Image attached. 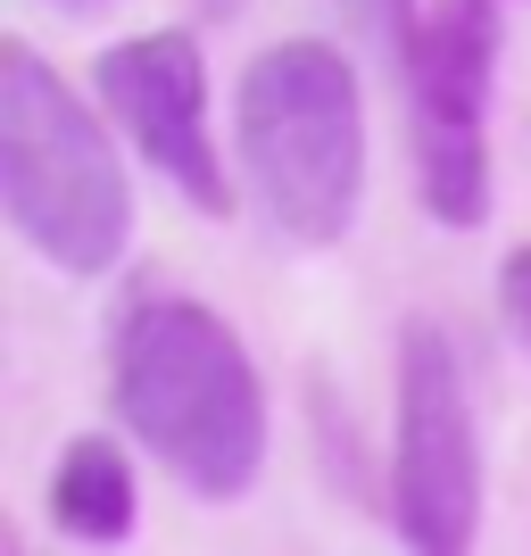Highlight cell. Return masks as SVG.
<instances>
[{
  "mask_svg": "<svg viewBox=\"0 0 531 556\" xmlns=\"http://www.w3.org/2000/svg\"><path fill=\"white\" fill-rule=\"evenodd\" d=\"M332 17L349 25V42L374 50V67H407L416 59V34H423V9L416 0H332Z\"/></svg>",
  "mask_w": 531,
  "mask_h": 556,
  "instance_id": "cell-8",
  "label": "cell"
},
{
  "mask_svg": "<svg viewBox=\"0 0 531 556\" xmlns=\"http://www.w3.org/2000/svg\"><path fill=\"white\" fill-rule=\"evenodd\" d=\"M92 92L109 109V125L134 141V159L159 166L208 225H225L232 175H225V150L208 141V67H200V42L175 34V25L125 34V42L100 50Z\"/></svg>",
  "mask_w": 531,
  "mask_h": 556,
  "instance_id": "cell-6",
  "label": "cell"
},
{
  "mask_svg": "<svg viewBox=\"0 0 531 556\" xmlns=\"http://www.w3.org/2000/svg\"><path fill=\"white\" fill-rule=\"evenodd\" d=\"M391 523L407 548L448 556L482 532V441L457 341L432 316L399 325V432H391Z\"/></svg>",
  "mask_w": 531,
  "mask_h": 556,
  "instance_id": "cell-5",
  "label": "cell"
},
{
  "mask_svg": "<svg viewBox=\"0 0 531 556\" xmlns=\"http://www.w3.org/2000/svg\"><path fill=\"white\" fill-rule=\"evenodd\" d=\"M109 407L208 507L250 498V482L266 473V382L208 300L150 291L116 316Z\"/></svg>",
  "mask_w": 531,
  "mask_h": 556,
  "instance_id": "cell-1",
  "label": "cell"
},
{
  "mask_svg": "<svg viewBox=\"0 0 531 556\" xmlns=\"http://www.w3.org/2000/svg\"><path fill=\"white\" fill-rule=\"evenodd\" d=\"M50 523L67 540H84V548L134 540L141 490H134V457H125L109 432H84V441L59 448V465H50Z\"/></svg>",
  "mask_w": 531,
  "mask_h": 556,
  "instance_id": "cell-7",
  "label": "cell"
},
{
  "mask_svg": "<svg viewBox=\"0 0 531 556\" xmlns=\"http://www.w3.org/2000/svg\"><path fill=\"white\" fill-rule=\"evenodd\" d=\"M498 316H507L515 349L531 357V241H523V250H507V266H498Z\"/></svg>",
  "mask_w": 531,
  "mask_h": 556,
  "instance_id": "cell-9",
  "label": "cell"
},
{
  "mask_svg": "<svg viewBox=\"0 0 531 556\" xmlns=\"http://www.w3.org/2000/svg\"><path fill=\"white\" fill-rule=\"evenodd\" d=\"M109 116V109H100ZM67 92L34 42H0V208L17 241L67 282H100L125 266L134 241V191L116 159V125H100Z\"/></svg>",
  "mask_w": 531,
  "mask_h": 556,
  "instance_id": "cell-2",
  "label": "cell"
},
{
  "mask_svg": "<svg viewBox=\"0 0 531 556\" xmlns=\"http://www.w3.org/2000/svg\"><path fill=\"white\" fill-rule=\"evenodd\" d=\"M232 125H241L250 191L275 216V232H291L300 250H332L366 208V100L349 59L316 34L266 42L241 67Z\"/></svg>",
  "mask_w": 531,
  "mask_h": 556,
  "instance_id": "cell-3",
  "label": "cell"
},
{
  "mask_svg": "<svg viewBox=\"0 0 531 556\" xmlns=\"http://www.w3.org/2000/svg\"><path fill=\"white\" fill-rule=\"evenodd\" d=\"M507 17L498 0H440L416 34V59L399 67L407 92V150L432 225L473 232L490 225V84H498Z\"/></svg>",
  "mask_w": 531,
  "mask_h": 556,
  "instance_id": "cell-4",
  "label": "cell"
}]
</instances>
